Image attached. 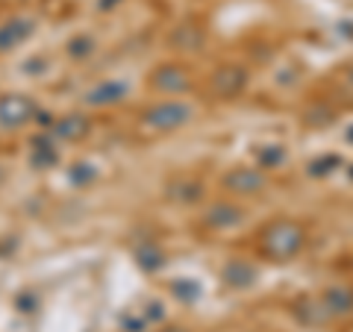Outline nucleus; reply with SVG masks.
I'll return each mask as SVG.
<instances>
[{
    "instance_id": "nucleus-1",
    "label": "nucleus",
    "mask_w": 353,
    "mask_h": 332,
    "mask_svg": "<svg viewBox=\"0 0 353 332\" xmlns=\"http://www.w3.org/2000/svg\"><path fill=\"white\" fill-rule=\"evenodd\" d=\"M303 245H306V232L301 224H294V220L280 218L262 229V250L277 262L297 256V253L303 250Z\"/></svg>"
},
{
    "instance_id": "nucleus-2",
    "label": "nucleus",
    "mask_w": 353,
    "mask_h": 332,
    "mask_svg": "<svg viewBox=\"0 0 353 332\" xmlns=\"http://www.w3.org/2000/svg\"><path fill=\"white\" fill-rule=\"evenodd\" d=\"M194 115V109L183 101H162V103H153L150 109H145V121L148 129H157V132H168V129H176L183 124H189Z\"/></svg>"
},
{
    "instance_id": "nucleus-3",
    "label": "nucleus",
    "mask_w": 353,
    "mask_h": 332,
    "mask_svg": "<svg viewBox=\"0 0 353 332\" xmlns=\"http://www.w3.org/2000/svg\"><path fill=\"white\" fill-rule=\"evenodd\" d=\"M36 115H39V109L30 97H24V94H3L0 97V127L15 129L21 124H27V121H32Z\"/></svg>"
},
{
    "instance_id": "nucleus-4",
    "label": "nucleus",
    "mask_w": 353,
    "mask_h": 332,
    "mask_svg": "<svg viewBox=\"0 0 353 332\" xmlns=\"http://www.w3.org/2000/svg\"><path fill=\"white\" fill-rule=\"evenodd\" d=\"M150 88L159 94H185L192 88V76L183 65H159L150 74Z\"/></svg>"
},
{
    "instance_id": "nucleus-5",
    "label": "nucleus",
    "mask_w": 353,
    "mask_h": 332,
    "mask_svg": "<svg viewBox=\"0 0 353 332\" xmlns=\"http://www.w3.org/2000/svg\"><path fill=\"white\" fill-rule=\"evenodd\" d=\"M245 85H248V71L239 68V65H224V68H218L212 74V83H209L215 97H236V94L245 92Z\"/></svg>"
},
{
    "instance_id": "nucleus-6",
    "label": "nucleus",
    "mask_w": 353,
    "mask_h": 332,
    "mask_svg": "<svg viewBox=\"0 0 353 332\" xmlns=\"http://www.w3.org/2000/svg\"><path fill=\"white\" fill-rule=\"evenodd\" d=\"M224 188L233 194H259L265 188V174L256 168H233L224 176Z\"/></svg>"
},
{
    "instance_id": "nucleus-7",
    "label": "nucleus",
    "mask_w": 353,
    "mask_h": 332,
    "mask_svg": "<svg viewBox=\"0 0 353 332\" xmlns=\"http://www.w3.org/2000/svg\"><path fill=\"white\" fill-rule=\"evenodd\" d=\"M241 218H245V212L239 206L215 203V206H209V212H203V224L212 229H233L236 224H241Z\"/></svg>"
},
{
    "instance_id": "nucleus-8",
    "label": "nucleus",
    "mask_w": 353,
    "mask_h": 332,
    "mask_svg": "<svg viewBox=\"0 0 353 332\" xmlns=\"http://www.w3.org/2000/svg\"><path fill=\"white\" fill-rule=\"evenodd\" d=\"M88 127H92V124H88V118L74 112V115H62L57 124H53L50 132H53V138H57V141H80L88 132Z\"/></svg>"
},
{
    "instance_id": "nucleus-9",
    "label": "nucleus",
    "mask_w": 353,
    "mask_h": 332,
    "mask_svg": "<svg viewBox=\"0 0 353 332\" xmlns=\"http://www.w3.org/2000/svg\"><path fill=\"white\" fill-rule=\"evenodd\" d=\"M124 97H127V85H124V83L109 80V83L94 85L92 92H88V94L83 97V103H85V106H109V103L124 101Z\"/></svg>"
},
{
    "instance_id": "nucleus-10",
    "label": "nucleus",
    "mask_w": 353,
    "mask_h": 332,
    "mask_svg": "<svg viewBox=\"0 0 353 332\" xmlns=\"http://www.w3.org/2000/svg\"><path fill=\"white\" fill-rule=\"evenodd\" d=\"M32 32V21L30 18H15V21H6L0 27V53L12 50L15 44H21Z\"/></svg>"
},
{
    "instance_id": "nucleus-11",
    "label": "nucleus",
    "mask_w": 353,
    "mask_h": 332,
    "mask_svg": "<svg viewBox=\"0 0 353 332\" xmlns=\"http://www.w3.org/2000/svg\"><path fill=\"white\" fill-rule=\"evenodd\" d=\"M221 280H224L230 289H248V285H253V280H256V271H253L248 262L233 259V262L224 264V271H221Z\"/></svg>"
},
{
    "instance_id": "nucleus-12",
    "label": "nucleus",
    "mask_w": 353,
    "mask_h": 332,
    "mask_svg": "<svg viewBox=\"0 0 353 332\" xmlns=\"http://www.w3.org/2000/svg\"><path fill=\"white\" fill-rule=\"evenodd\" d=\"M321 303L327 309V315H347L353 309V291L345 289V285H333V289H327Z\"/></svg>"
},
{
    "instance_id": "nucleus-13",
    "label": "nucleus",
    "mask_w": 353,
    "mask_h": 332,
    "mask_svg": "<svg viewBox=\"0 0 353 332\" xmlns=\"http://www.w3.org/2000/svg\"><path fill=\"white\" fill-rule=\"evenodd\" d=\"M171 41H174L180 50H197V48H201V41H203V32L197 30V27H192V24H183V27L171 36Z\"/></svg>"
},
{
    "instance_id": "nucleus-14",
    "label": "nucleus",
    "mask_w": 353,
    "mask_h": 332,
    "mask_svg": "<svg viewBox=\"0 0 353 332\" xmlns=\"http://www.w3.org/2000/svg\"><path fill=\"white\" fill-rule=\"evenodd\" d=\"M339 165H345V162H341L336 153H327V156L309 162V174H312V176H327V174H333Z\"/></svg>"
},
{
    "instance_id": "nucleus-15",
    "label": "nucleus",
    "mask_w": 353,
    "mask_h": 332,
    "mask_svg": "<svg viewBox=\"0 0 353 332\" xmlns=\"http://www.w3.org/2000/svg\"><path fill=\"white\" fill-rule=\"evenodd\" d=\"M57 162V150L48 138H36V153H32V165H39V168H48V165Z\"/></svg>"
},
{
    "instance_id": "nucleus-16",
    "label": "nucleus",
    "mask_w": 353,
    "mask_h": 332,
    "mask_svg": "<svg viewBox=\"0 0 353 332\" xmlns=\"http://www.w3.org/2000/svg\"><path fill=\"white\" fill-rule=\"evenodd\" d=\"M283 159H285V150H283V147H277V145L259 153V165H262V168H280Z\"/></svg>"
},
{
    "instance_id": "nucleus-17",
    "label": "nucleus",
    "mask_w": 353,
    "mask_h": 332,
    "mask_svg": "<svg viewBox=\"0 0 353 332\" xmlns=\"http://www.w3.org/2000/svg\"><path fill=\"white\" fill-rule=\"evenodd\" d=\"M136 259H139V264L141 268H159L162 264V253L159 250H153V247H145V250H136Z\"/></svg>"
},
{
    "instance_id": "nucleus-18",
    "label": "nucleus",
    "mask_w": 353,
    "mask_h": 332,
    "mask_svg": "<svg viewBox=\"0 0 353 332\" xmlns=\"http://www.w3.org/2000/svg\"><path fill=\"white\" fill-rule=\"evenodd\" d=\"M68 53L71 56H88L92 53V39H74L68 44Z\"/></svg>"
},
{
    "instance_id": "nucleus-19",
    "label": "nucleus",
    "mask_w": 353,
    "mask_h": 332,
    "mask_svg": "<svg viewBox=\"0 0 353 332\" xmlns=\"http://www.w3.org/2000/svg\"><path fill=\"white\" fill-rule=\"evenodd\" d=\"M176 297H183V300H192V297L197 294V289H194V285L189 282V280H180V282H176L174 285V289H171Z\"/></svg>"
},
{
    "instance_id": "nucleus-20",
    "label": "nucleus",
    "mask_w": 353,
    "mask_h": 332,
    "mask_svg": "<svg viewBox=\"0 0 353 332\" xmlns=\"http://www.w3.org/2000/svg\"><path fill=\"white\" fill-rule=\"evenodd\" d=\"M71 176H74V183H80V180H83V183H88V180L94 176V171H92V168H74V174H71Z\"/></svg>"
},
{
    "instance_id": "nucleus-21",
    "label": "nucleus",
    "mask_w": 353,
    "mask_h": 332,
    "mask_svg": "<svg viewBox=\"0 0 353 332\" xmlns=\"http://www.w3.org/2000/svg\"><path fill=\"white\" fill-rule=\"evenodd\" d=\"M32 306H36V300H32V297H21V300H18V309H21V312H30Z\"/></svg>"
},
{
    "instance_id": "nucleus-22",
    "label": "nucleus",
    "mask_w": 353,
    "mask_h": 332,
    "mask_svg": "<svg viewBox=\"0 0 353 332\" xmlns=\"http://www.w3.org/2000/svg\"><path fill=\"white\" fill-rule=\"evenodd\" d=\"M148 318H153V320H159V318H162V309H159V303H150V309H148Z\"/></svg>"
},
{
    "instance_id": "nucleus-23",
    "label": "nucleus",
    "mask_w": 353,
    "mask_h": 332,
    "mask_svg": "<svg viewBox=\"0 0 353 332\" xmlns=\"http://www.w3.org/2000/svg\"><path fill=\"white\" fill-rule=\"evenodd\" d=\"M121 0H101V9H112V6H118Z\"/></svg>"
},
{
    "instance_id": "nucleus-24",
    "label": "nucleus",
    "mask_w": 353,
    "mask_h": 332,
    "mask_svg": "<svg viewBox=\"0 0 353 332\" xmlns=\"http://www.w3.org/2000/svg\"><path fill=\"white\" fill-rule=\"evenodd\" d=\"M162 332H185L183 326H171V329H162Z\"/></svg>"
},
{
    "instance_id": "nucleus-25",
    "label": "nucleus",
    "mask_w": 353,
    "mask_h": 332,
    "mask_svg": "<svg viewBox=\"0 0 353 332\" xmlns=\"http://www.w3.org/2000/svg\"><path fill=\"white\" fill-rule=\"evenodd\" d=\"M0 180H3V171H0Z\"/></svg>"
},
{
    "instance_id": "nucleus-26",
    "label": "nucleus",
    "mask_w": 353,
    "mask_h": 332,
    "mask_svg": "<svg viewBox=\"0 0 353 332\" xmlns=\"http://www.w3.org/2000/svg\"><path fill=\"white\" fill-rule=\"evenodd\" d=\"M350 80H353V71H350Z\"/></svg>"
}]
</instances>
